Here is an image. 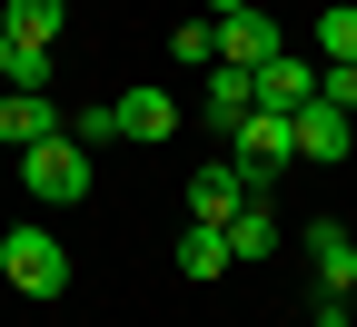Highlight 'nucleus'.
Returning <instances> with one entry per match:
<instances>
[{
    "instance_id": "13",
    "label": "nucleus",
    "mask_w": 357,
    "mask_h": 327,
    "mask_svg": "<svg viewBox=\"0 0 357 327\" xmlns=\"http://www.w3.org/2000/svg\"><path fill=\"white\" fill-rule=\"evenodd\" d=\"M218 268H229V228H199V218H189V228H178V277H189V288H208Z\"/></svg>"
},
{
    "instance_id": "16",
    "label": "nucleus",
    "mask_w": 357,
    "mask_h": 327,
    "mask_svg": "<svg viewBox=\"0 0 357 327\" xmlns=\"http://www.w3.org/2000/svg\"><path fill=\"white\" fill-rule=\"evenodd\" d=\"M318 50H328V60H357V10H347V0L318 10Z\"/></svg>"
},
{
    "instance_id": "17",
    "label": "nucleus",
    "mask_w": 357,
    "mask_h": 327,
    "mask_svg": "<svg viewBox=\"0 0 357 327\" xmlns=\"http://www.w3.org/2000/svg\"><path fill=\"white\" fill-rule=\"evenodd\" d=\"M70 139H79V149H89V159H100V149H109V139H119V119H109V100H89V109L70 119Z\"/></svg>"
},
{
    "instance_id": "7",
    "label": "nucleus",
    "mask_w": 357,
    "mask_h": 327,
    "mask_svg": "<svg viewBox=\"0 0 357 327\" xmlns=\"http://www.w3.org/2000/svg\"><path fill=\"white\" fill-rule=\"evenodd\" d=\"M278 50H288V40H278L268 10H229V20H218V60H229V70H268Z\"/></svg>"
},
{
    "instance_id": "22",
    "label": "nucleus",
    "mask_w": 357,
    "mask_h": 327,
    "mask_svg": "<svg viewBox=\"0 0 357 327\" xmlns=\"http://www.w3.org/2000/svg\"><path fill=\"white\" fill-rule=\"evenodd\" d=\"M347 327H357V317H347Z\"/></svg>"
},
{
    "instance_id": "15",
    "label": "nucleus",
    "mask_w": 357,
    "mask_h": 327,
    "mask_svg": "<svg viewBox=\"0 0 357 327\" xmlns=\"http://www.w3.org/2000/svg\"><path fill=\"white\" fill-rule=\"evenodd\" d=\"M169 50H178V70H218V20L199 10V20H178L169 30Z\"/></svg>"
},
{
    "instance_id": "8",
    "label": "nucleus",
    "mask_w": 357,
    "mask_h": 327,
    "mask_svg": "<svg viewBox=\"0 0 357 327\" xmlns=\"http://www.w3.org/2000/svg\"><path fill=\"white\" fill-rule=\"evenodd\" d=\"M248 89H258V109H307L318 100V70H307L298 50H278L268 70H248Z\"/></svg>"
},
{
    "instance_id": "6",
    "label": "nucleus",
    "mask_w": 357,
    "mask_h": 327,
    "mask_svg": "<svg viewBox=\"0 0 357 327\" xmlns=\"http://www.w3.org/2000/svg\"><path fill=\"white\" fill-rule=\"evenodd\" d=\"M238 199H258L248 178H238V159H208V169H189V218H199V228H229V218H238Z\"/></svg>"
},
{
    "instance_id": "20",
    "label": "nucleus",
    "mask_w": 357,
    "mask_h": 327,
    "mask_svg": "<svg viewBox=\"0 0 357 327\" xmlns=\"http://www.w3.org/2000/svg\"><path fill=\"white\" fill-rule=\"evenodd\" d=\"M229 10H268V0H208V20H229Z\"/></svg>"
},
{
    "instance_id": "10",
    "label": "nucleus",
    "mask_w": 357,
    "mask_h": 327,
    "mask_svg": "<svg viewBox=\"0 0 357 327\" xmlns=\"http://www.w3.org/2000/svg\"><path fill=\"white\" fill-rule=\"evenodd\" d=\"M288 129H298V159H347V109L307 100V109H288Z\"/></svg>"
},
{
    "instance_id": "4",
    "label": "nucleus",
    "mask_w": 357,
    "mask_h": 327,
    "mask_svg": "<svg viewBox=\"0 0 357 327\" xmlns=\"http://www.w3.org/2000/svg\"><path fill=\"white\" fill-rule=\"evenodd\" d=\"M298 248H307V268H318V298H357V238L337 218H307Z\"/></svg>"
},
{
    "instance_id": "2",
    "label": "nucleus",
    "mask_w": 357,
    "mask_h": 327,
    "mask_svg": "<svg viewBox=\"0 0 357 327\" xmlns=\"http://www.w3.org/2000/svg\"><path fill=\"white\" fill-rule=\"evenodd\" d=\"M229 159H238V178L268 199L278 189V169H298V129H288V109H248L238 129H229Z\"/></svg>"
},
{
    "instance_id": "21",
    "label": "nucleus",
    "mask_w": 357,
    "mask_h": 327,
    "mask_svg": "<svg viewBox=\"0 0 357 327\" xmlns=\"http://www.w3.org/2000/svg\"><path fill=\"white\" fill-rule=\"evenodd\" d=\"M0 70H10V30H0Z\"/></svg>"
},
{
    "instance_id": "11",
    "label": "nucleus",
    "mask_w": 357,
    "mask_h": 327,
    "mask_svg": "<svg viewBox=\"0 0 357 327\" xmlns=\"http://www.w3.org/2000/svg\"><path fill=\"white\" fill-rule=\"evenodd\" d=\"M109 119H119V139H169V129H178L169 89H119V100H109Z\"/></svg>"
},
{
    "instance_id": "1",
    "label": "nucleus",
    "mask_w": 357,
    "mask_h": 327,
    "mask_svg": "<svg viewBox=\"0 0 357 327\" xmlns=\"http://www.w3.org/2000/svg\"><path fill=\"white\" fill-rule=\"evenodd\" d=\"M89 178H100V159H89L70 129H60V139H40V149H20V189H30L40 208H70V199H89Z\"/></svg>"
},
{
    "instance_id": "19",
    "label": "nucleus",
    "mask_w": 357,
    "mask_h": 327,
    "mask_svg": "<svg viewBox=\"0 0 357 327\" xmlns=\"http://www.w3.org/2000/svg\"><path fill=\"white\" fill-rule=\"evenodd\" d=\"M318 100H328V109H357V60H328V70H318Z\"/></svg>"
},
{
    "instance_id": "18",
    "label": "nucleus",
    "mask_w": 357,
    "mask_h": 327,
    "mask_svg": "<svg viewBox=\"0 0 357 327\" xmlns=\"http://www.w3.org/2000/svg\"><path fill=\"white\" fill-rule=\"evenodd\" d=\"M10 89H50V50H30V40H10V70H0Z\"/></svg>"
},
{
    "instance_id": "3",
    "label": "nucleus",
    "mask_w": 357,
    "mask_h": 327,
    "mask_svg": "<svg viewBox=\"0 0 357 327\" xmlns=\"http://www.w3.org/2000/svg\"><path fill=\"white\" fill-rule=\"evenodd\" d=\"M0 277H10L20 298H70V248L50 228H10V238H0Z\"/></svg>"
},
{
    "instance_id": "5",
    "label": "nucleus",
    "mask_w": 357,
    "mask_h": 327,
    "mask_svg": "<svg viewBox=\"0 0 357 327\" xmlns=\"http://www.w3.org/2000/svg\"><path fill=\"white\" fill-rule=\"evenodd\" d=\"M60 100L50 89H0V149H40V139H60Z\"/></svg>"
},
{
    "instance_id": "14",
    "label": "nucleus",
    "mask_w": 357,
    "mask_h": 327,
    "mask_svg": "<svg viewBox=\"0 0 357 327\" xmlns=\"http://www.w3.org/2000/svg\"><path fill=\"white\" fill-rule=\"evenodd\" d=\"M278 238H288L278 208H268V199H238V218H229V258H268Z\"/></svg>"
},
{
    "instance_id": "9",
    "label": "nucleus",
    "mask_w": 357,
    "mask_h": 327,
    "mask_svg": "<svg viewBox=\"0 0 357 327\" xmlns=\"http://www.w3.org/2000/svg\"><path fill=\"white\" fill-rule=\"evenodd\" d=\"M248 109H258V89H248V70H229V60H218V70H208V100H199V119H208L218 139H229V129H238Z\"/></svg>"
},
{
    "instance_id": "12",
    "label": "nucleus",
    "mask_w": 357,
    "mask_h": 327,
    "mask_svg": "<svg viewBox=\"0 0 357 327\" xmlns=\"http://www.w3.org/2000/svg\"><path fill=\"white\" fill-rule=\"evenodd\" d=\"M0 30L30 40V50H50V40L70 30V0H0Z\"/></svg>"
}]
</instances>
